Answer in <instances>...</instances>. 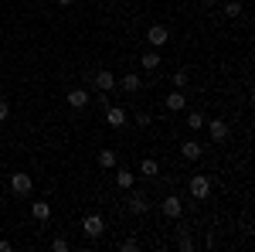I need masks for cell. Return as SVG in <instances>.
I'll use <instances>...</instances> for the list:
<instances>
[{
    "label": "cell",
    "instance_id": "obj_1",
    "mask_svg": "<svg viewBox=\"0 0 255 252\" xmlns=\"http://www.w3.org/2000/svg\"><path fill=\"white\" fill-rule=\"evenodd\" d=\"M211 188H215V181H211L208 174H194L191 181H187V191H191V198H194V201H208Z\"/></svg>",
    "mask_w": 255,
    "mask_h": 252
},
{
    "label": "cell",
    "instance_id": "obj_2",
    "mask_svg": "<svg viewBox=\"0 0 255 252\" xmlns=\"http://www.w3.org/2000/svg\"><path fill=\"white\" fill-rule=\"evenodd\" d=\"M102 232H106V218H102V215H85V218H82V235H85V239H102Z\"/></svg>",
    "mask_w": 255,
    "mask_h": 252
},
{
    "label": "cell",
    "instance_id": "obj_3",
    "mask_svg": "<svg viewBox=\"0 0 255 252\" xmlns=\"http://www.w3.org/2000/svg\"><path fill=\"white\" fill-rule=\"evenodd\" d=\"M10 191L17 194V198H27V194L34 191V177L27 174V171H17V174H10Z\"/></svg>",
    "mask_w": 255,
    "mask_h": 252
},
{
    "label": "cell",
    "instance_id": "obj_4",
    "mask_svg": "<svg viewBox=\"0 0 255 252\" xmlns=\"http://www.w3.org/2000/svg\"><path fill=\"white\" fill-rule=\"evenodd\" d=\"M92 92H113L116 89V75L109 72V68H99V72H92Z\"/></svg>",
    "mask_w": 255,
    "mask_h": 252
},
{
    "label": "cell",
    "instance_id": "obj_5",
    "mask_svg": "<svg viewBox=\"0 0 255 252\" xmlns=\"http://www.w3.org/2000/svg\"><path fill=\"white\" fill-rule=\"evenodd\" d=\"M65 102H68L72 109H89V102H92V89H85V85H75V89H68Z\"/></svg>",
    "mask_w": 255,
    "mask_h": 252
},
{
    "label": "cell",
    "instance_id": "obj_6",
    "mask_svg": "<svg viewBox=\"0 0 255 252\" xmlns=\"http://www.w3.org/2000/svg\"><path fill=\"white\" fill-rule=\"evenodd\" d=\"M204 126H208V136H211L215 143H228V136H232V126H228L225 119H204Z\"/></svg>",
    "mask_w": 255,
    "mask_h": 252
},
{
    "label": "cell",
    "instance_id": "obj_7",
    "mask_svg": "<svg viewBox=\"0 0 255 252\" xmlns=\"http://www.w3.org/2000/svg\"><path fill=\"white\" fill-rule=\"evenodd\" d=\"M102 113H106V126H113V130H123V126L129 123V116H126V109H123V106H113V102H109Z\"/></svg>",
    "mask_w": 255,
    "mask_h": 252
},
{
    "label": "cell",
    "instance_id": "obj_8",
    "mask_svg": "<svg viewBox=\"0 0 255 252\" xmlns=\"http://www.w3.org/2000/svg\"><path fill=\"white\" fill-rule=\"evenodd\" d=\"M160 212L167 215V218H174V222H180V215H184V201H180L177 194H167V198L160 201Z\"/></svg>",
    "mask_w": 255,
    "mask_h": 252
},
{
    "label": "cell",
    "instance_id": "obj_9",
    "mask_svg": "<svg viewBox=\"0 0 255 252\" xmlns=\"http://www.w3.org/2000/svg\"><path fill=\"white\" fill-rule=\"evenodd\" d=\"M163 106H167V113H184V109H187V92H184V89H174V92H167Z\"/></svg>",
    "mask_w": 255,
    "mask_h": 252
},
{
    "label": "cell",
    "instance_id": "obj_10",
    "mask_svg": "<svg viewBox=\"0 0 255 252\" xmlns=\"http://www.w3.org/2000/svg\"><path fill=\"white\" fill-rule=\"evenodd\" d=\"M146 41H150V48H163L167 41H170V31L163 27V24H150V31H146Z\"/></svg>",
    "mask_w": 255,
    "mask_h": 252
},
{
    "label": "cell",
    "instance_id": "obj_11",
    "mask_svg": "<svg viewBox=\"0 0 255 252\" xmlns=\"http://www.w3.org/2000/svg\"><path fill=\"white\" fill-rule=\"evenodd\" d=\"M129 191H133V188H129ZM129 212L133 215H146L150 212V194L146 191H133L129 194Z\"/></svg>",
    "mask_w": 255,
    "mask_h": 252
},
{
    "label": "cell",
    "instance_id": "obj_12",
    "mask_svg": "<svg viewBox=\"0 0 255 252\" xmlns=\"http://www.w3.org/2000/svg\"><path fill=\"white\" fill-rule=\"evenodd\" d=\"M116 85L123 92H139V89H143V78H139L136 72H123V75L116 78Z\"/></svg>",
    "mask_w": 255,
    "mask_h": 252
},
{
    "label": "cell",
    "instance_id": "obj_13",
    "mask_svg": "<svg viewBox=\"0 0 255 252\" xmlns=\"http://www.w3.org/2000/svg\"><path fill=\"white\" fill-rule=\"evenodd\" d=\"M96 164H99V171H116V164H119L116 150H109V147H102V150L96 154Z\"/></svg>",
    "mask_w": 255,
    "mask_h": 252
},
{
    "label": "cell",
    "instance_id": "obj_14",
    "mask_svg": "<svg viewBox=\"0 0 255 252\" xmlns=\"http://www.w3.org/2000/svg\"><path fill=\"white\" fill-rule=\"evenodd\" d=\"M201 154H204V147H201L197 140H184V143H180V157H184V160H201Z\"/></svg>",
    "mask_w": 255,
    "mask_h": 252
},
{
    "label": "cell",
    "instance_id": "obj_15",
    "mask_svg": "<svg viewBox=\"0 0 255 252\" xmlns=\"http://www.w3.org/2000/svg\"><path fill=\"white\" fill-rule=\"evenodd\" d=\"M31 218L48 225V218H51V201H31Z\"/></svg>",
    "mask_w": 255,
    "mask_h": 252
},
{
    "label": "cell",
    "instance_id": "obj_16",
    "mask_svg": "<svg viewBox=\"0 0 255 252\" xmlns=\"http://www.w3.org/2000/svg\"><path fill=\"white\" fill-rule=\"evenodd\" d=\"M160 65H163V61H160V51H157V48H150V51L139 58V68H146V72H157Z\"/></svg>",
    "mask_w": 255,
    "mask_h": 252
},
{
    "label": "cell",
    "instance_id": "obj_17",
    "mask_svg": "<svg viewBox=\"0 0 255 252\" xmlns=\"http://www.w3.org/2000/svg\"><path fill=\"white\" fill-rule=\"evenodd\" d=\"M133 184H136V174H129L126 167H119V171H116V188H123V191H129Z\"/></svg>",
    "mask_w": 255,
    "mask_h": 252
},
{
    "label": "cell",
    "instance_id": "obj_18",
    "mask_svg": "<svg viewBox=\"0 0 255 252\" xmlns=\"http://www.w3.org/2000/svg\"><path fill=\"white\" fill-rule=\"evenodd\" d=\"M139 174H143V177H150V181H153V177L160 174V164L153 160V157H143V164H139Z\"/></svg>",
    "mask_w": 255,
    "mask_h": 252
},
{
    "label": "cell",
    "instance_id": "obj_19",
    "mask_svg": "<svg viewBox=\"0 0 255 252\" xmlns=\"http://www.w3.org/2000/svg\"><path fill=\"white\" fill-rule=\"evenodd\" d=\"M184 123H187V130H204V113H187Z\"/></svg>",
    "mask_w": 255,
    "mask_h": 252
},
{
    "label": "cell",
    "instance_id": "obj_20",
    "mask_svg": "<svg viewBox=\"0 0 255 252\" xmlns=\"http://www.w3.org/2000/svg\"><path fill=\"white\" fill-rule=\"evenodd\" d=\"M177 249H184V252L194 249V239L187 235V229H180V232H177Z\"/></svg>",
    "mask_w": 255,
    "mask_h": 252
},
{
    "label": "cell",
    "instance_id": "obj_21",
    "mask_svg": "<svg viewBox=\"0 0 255 252\" xmlns=\"http://www.w3.org/2000/svg\"><path fill=\"white\" fill-rule=\"evenodd\" d=\"M221 10H225V17H242V10H245V7H242V3H238V0H228V3H225V7H221Z\"/></svg>",
    "mask_w": 255,
    "mask_h": 252
},
{
    "label": "cell",
    "instance_id": "obj_22",
    "mask_svg": "<svg viewBox=\"0 0 255 252\" xmlns=\"http://www.w3.org/2000/svg\"><path fill=\"white\" fill-rule=\"evenodd\" d=\"M187 85H191V75H187L184 68H177L174 72V89H184V92H187Z\"/></svg>",
    "mask_w": 255,
    "mask_h": 252
},
{
    "label": "cell",
    "instance_id": "obj_23",
    "mask_svg": "<svg viewBox=\"0 0 255 252\" xmlns=\"http://www.w3.org/2000/svg\"><path fill=\"white\" fill-rule=\"evenodd\" d=\"M51 249H55V252H68V249H72V242L58 235V239H51Z\"/></svg>",
    "mask_w": 255,
    "mask_h": 252
},
{
    "label": "cell",
    "instance_id": "obj_24",
    "mask_svg": "<svg viewBox=\"0 0 255 252\" xmlns=\"http://www.w3.org/2000/svg\"><path fill=\"white\" fill-rule=\"evenodd\" d=\"M133 123H136V126H143V130H146V126H150V123H153V116H150V113H136V116H133Z\"/></svg>",
    "mask_w": 255,
    "mask_h": 252
},
{
    "label": "cell",
    "instance_id": "obj_25",
    "mask_svg": "<svg viewBox=\"0 0 255 252\" xmlns=\"http://www.w3.org/2000/svg\"><path fill=\"white\" fill-rule=\"evenodd\" d=\"M119 249H123V252H136L139 242H136V239H123V242H119Z\"/></svg>",
    "mask_w": 255,
    "mask_h": 252
},
{
    "label": "cell",
    "instance_id": "obj_26",
    "mask_svg": "<svg viewBox=\"0 0 255 252\" xmlns=\"http://www.w3.org/2000/svg\"><path fill=\"white\" fill-rule=\"evenodd\" d=\"M92 99L99 102V109H106V106H109V92H92Z\"/></svg>",
    "mask_w": 255,
    "mask_h": 252
},
{
    "label": "cell",
    "instance_id": "obj_27",
    "mask_svg": "<svg viewBox=\"0 0 255 252\" xmlns=\"http://www.w3.org/2000/svg\"><path fill=\"white\" fill-rule=\"evenodd\" d=\"M7 116H10V102H7V99H0V123H3Z\"/></svg>",
    "mask_w": 255,
    "mask_h": 252
},
{
    "label": "cell",
    "instance_id": "obj_28",
    "mask_svg": "<svg viewBox=\"0 0 255 252\" xmlns=\"http://www.w3.org/2000/svg\"><path fill=\"white\" fill-rule=\"evenodd\" d=\"M14 249V242H7V239H0V252H10Z\"/></svg>",
    "mask_w": 255,
    "mask_h": 252
},
{
    "label": "cell",
    "instance_id": "obj_29",
    "mask_svg": "<svg viewBox=\"0 0 255 252\" xmlns=\"http://www.w3.org/2000/svg\"><path fill=\"white\" fill-rule=\"evenodd\" d=\"M55 3H58V7H72L75 0H55Z\"/></svg>",
    "mask_w": 255,
    "mask_h": 252
},
{
    "label": "cell",
    "instance_id": "obj_30",
    "mask_svg": "<svg viewBox=\"0 0 255 252\" xmlns=\"http://www.w3.org/2000/svg\"><path fill=\"white\" fill-rule=\"evenodd\" d=\"M201 3H204V7H215V3H218V0H201Z\"/></svg>",
    "mask_w": 255,
    "mask_h": 252
}]
</instances>
